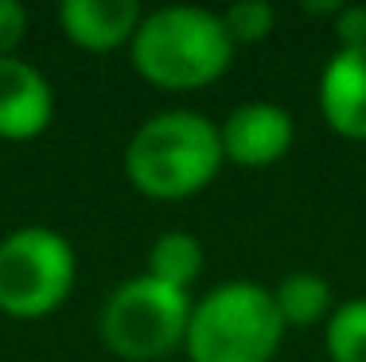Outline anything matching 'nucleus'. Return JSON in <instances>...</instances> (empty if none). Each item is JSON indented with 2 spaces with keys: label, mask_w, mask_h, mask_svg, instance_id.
<instances>
[{
  "label": "nucleus",
  "mask_w": 366,
  "mask_h": 362,
  "mask_svg": "<svg viewBox=\"0 0 366 362\" xmlns=\"http://www.w3.org/2000/svg\"><path fill=\"white\" fill-rule=\"evenodd\" d=\"M222 168L219 125L195 109H168L148 117L125 149V171L148 199H191Z\"/></svg>",
  "instance_id": "1"
},
{
  "label": "nucleus",
  "mask_w": 366,
  "mask_h": 362,
  "mask_svg": "<svg viewBox=\"0 0 366 362\" xmlns=\"http://www.w3.org/2000/svg\"><path fill=\"white\" fill-rule=\"evenodd\" d=\"M234 59V39L222 16L195 4H172L144 16L133 36V66L152 86L195 90L222 79Z\"/></svg>",
  "instance_id": "2"
},
{
  "label": "nucleus",
  "mask_w": 366,
  "mask_h": 362,
  "mask_svg": "<svg viewBox=\"0 0 366 362\" xmlns=\"http://www.w3.org/2000/svg\"><path fill=\"white\" fill-rule=\"evenodd\" d=\"M281 312L269 288L254 281H226L191 308V362H269L281 347Z\"/></svg>",
  "instance_id": "3"
},
{
  "label": "nucleus",
  "mask_w": 366,
  "mask_h": 362,
  "mask_svg": "<svg viewBox=\"0 0 366 362\" xmlns=\"http://www.w3.org/2000/svg\"><path fill=\"white\" fill-rule=\"evenodd\" d=\"M191 308L195 304L187 300V292L141 273L109 292L106 308H102V339L121 358H160L183 343Z\"/></svg>",
  "instance_id": "4"
},
{
  "label": "nucleus",
  "mask_w": 366,
  "mask_h": 362,
  "mask_svg": "<svg viewBox=\"0 0 366 362\" xmlns=\"http://www.w3.org/2000/svg\"><path fill=\"white\" fill-rule=\"evenodd\" d=\"M74 249L59 230L24 226L0 241V312L39 320L55 312L74 284Z\"/></svg>",
  "instance_id": "5"
},
{
  "label": "nucleus",
  "mask_w": 366,
  "mask_h": 362,
  "mask_svg": "<svg viewBox=\"0 0 366 362\" xmlns=\"http://www.w3.org/2000/svg\"><path fill=\"white\" fill-rule=\"evenodd\" d=\"M222 160L238 168H269L292 149V117L273 101H246L219 125Z\"/></svg>",
  "instance_id": "6"
},
{
  "label": "nucleus",
  "mask_w": 366,
  "mask_h": 362,
  "mask_svg": "<svg viewBox=\"0 0 366 362\" xmlns=\"http://www.w3.org/2000/svg\"><path fill=\"white\" fill-rule=\"evenodd\" d=\"M55 117V94L31 63L0 59V141H31Z\"/></svg>",
  "instance_id": "7"
},
{
  "label": "nucleus",
  "mask_w": 366,
  "mask_h": 362,
  "mask_svg": "<svg viewBox=\"0 0 366 362\" xmlns=\"http://www.w3.org/2000/svg\"><path fill=\"white\" fill-rule=\"evenodd\" d=\"M324 121L347 141H366V47H339L320 79Z\"/></svg>",
  "instance_id": "8"
},
{
  "label": "nucleus",
  "mask_w": 366,
  "mask_h": 362,
  "mask_svg": "<svg viewBox=\"0 0 366 362\" xmlns=\"http://www.w3.org/2000/svg\"><path fill=\"white\" fill-rule=\"evenodd\" d=\"M144 12L137 0H63L59 24L71 43L86 51H113L121 43H133Z\"/></svg>",
  "instance_id": "9"
},
{
  "label": "nucleus",
  "mask_w": 366,
  "mask_h": 362,
  "mask_svg": "<svg viewBox=\"0 0 366 362\" xmlns=\"http://www.w3.org/2000/svg\"><path fill=\"white\" fill-rule=\"evenodd\" d=\"M203 273V246L187 230H168L152 241L148 249V277L172 284V288L187 292Z\"/></svg>",
  "instance_id": "10"
},
{
  "label": "nucleus",
  "mask_w": 366,
  "mask_h": 362,
  "mask_svg": "<svg viewBox=\"0 0 366 362\" xmlns=\"http://www.w3.org/2000/svg\"><path fill=\"white\" fill-rule=\"evenodd\" d=\"M285 327H308L331 316V284L320 273H289L273 292Z\"/></svg>",
  "instance_id": "11"
},
{
  "label": "nucleus",
  "mask_w": 366,
  "mask_h": 362,
  "mask_svg": "<svg viewBox=\"0 0 366 362\" xmlns=\"http://www.w3.org/2000/svg\"><path fill=\"white\" fill-rule=\"evenodd\" d=\"M331 362H366V300H347L327 316Z\"/></svg>",
  "instance_id": "12"
},
{
  "label": "nucleus",
  "mask_w": 366,
  "mask_h": 362,
  "mask_svg": "<svg viewBox=\"0 0 366 362\" xmlns=\"http://www.w3.org/2000/svg\"><path fill=\"white\" fill-rule=\"evenodd\" d=\"M273 4H265V0H238V4H230L222 12V24H226V36L234 39V47L238 43H257L265 39L269 31H273Z\"/></svg>",
  "instance_id": "13"
},
{
  "label": "nucleus",
  "mask_w": 366,
  "mask_h": 362,
  "mask_svg": "<svg viewBox=\"0 0 366 362\" xmlns=\"http://www.w3.org/2000/svg\"><path fill=\"white\" fill-rule=\"evenodd\" d=\"M24 31H28V12H24V4L0 0V59L12 55L16 43L24 39Z\"/></svg>",
  "instance_id": "14"
},
{
  "label": "nucleus",
  "mask_w": 366,
  "mask_h": 362,
  "mask_svg": "<svg viewBox=\"0 0 366 362\" xmlns=\"http://www.w3.org/2000/svg\"><path fill=\"white\" fill-rule=\"evenodd\" d=\"M335 39L339 47H366V8L343 4L335 16Z\"/></svg>",
  "instance_id": "15"
}]
</instances>
